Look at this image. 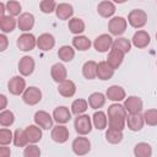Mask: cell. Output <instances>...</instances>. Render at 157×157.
<instances>
[{"instance_id": "7bdbcfd3", "label": "cell", "mask_w": 157, "mask_h": 157, "mask_svg": "<svg viewBox=\"0 0 157 157\" xmlns=\"http://www.w3.org/2000/svg\"><path fill=\"white\" fill-rule=\"evenodd\" d=\"M11 141H13V134L11 132V130H9L6 128L0 129V145L6 146Z\"/></svg>"}, {"instance_id": "277c9868", "label": "cell", "mask_w": 157, "mask_h": 157, "mask_svg": "<svg viewBox=\"0 0 157 157\" xmlns=\"http://www.w3.org/2000/svg\"><path fill=\"white\" fill-rule=\"evenodd\" d=\"M72 151L75 155L77 156H85L91 151V142L87 137L83 136H78L72 141Z\"/></svg>"}, {"instance_id": "8992f818", "label": "cell", "mask_w": 157, "mask_h": 157, "mask_svg": "<svg viewBox=\"0 0 157 157\" xmlns=\"http://www.w3.org/2000/svg\"><path fill=\"white\" fill-rule=\"evenodd\" d=\"M37 45V39L32 33H23L17 38V47L22 52H31Z\"/></svg>"}, {"instance_id": "e0dca14e", "label": "cell", "mask_w": 157, "mask_h": 157, "mask_svg": "<svg viewBox=\"0 0 157 157\" xmlns=\"http://www.w3.org/2000/svg\"><path fill=\"white\" fill-rule=\"evenodd\" d=\"M54 45H55V38L50 33H43L37 38V47L43 52L53 49Z\"/></svg>"}, {"instance_id": "44dd1931", "label": "cell", "mask_w": 157, "mask_h": 157, "mask_svg": "<svg viewBox=\"0 0 157 157\" xmlns=\"http://www.w3.org/2000/svg\"><path fill=\"white\" fill-rule=\"evenodd\" d=\"M114 75V69L107 61H99L97 65V77L99 80H109Z\"/></svg>"}, {"instance_id": "e575fe53", "label": "cell", "mask_w": 157, "mask_h": 157, "mask_svg": "<svg viewBox=\"0 0 157 157\" xmlns=\"http://www.w3.org/2000/svg\"><path fill=\"white\" fill-rule=\"evenodd\" d=\"M123 131L121 130H115V129H110L108 128L107 132H105V140L109 144H119L123 140Z\"/></svg>"}, {"instance_id": "4dcf8cb0", "label": "cell", "mask_w": 157, "mask_h": 157, "mask_svg": "<svg viewBox=\"0 0 157 157\" xmlns=\"http://www.w3.org/2000/svg\"><path fill=\"white\" fill-rule=\"evenodd\" d=\"M91 40L88 39V37L86 36H76L72 38V45L75 49L77 50H81V52H85L87 49H90L91 47Z\"/></svg>"}, {"instance_id": "30bf717a", "label": "cell", "mask_w": 157, "mask_h": 157, "mask_svg": "<svg viewBox=\"0 0 157 157\" xmlns=\"http://www.w3.org/2000/svg\"><path fill=\"white\" fill-rule=\"evenodd\" d=\"M142 105H144L142 99L140 97H136V96H130L124 102V108L126 112H129V114L140 113L142 110Z\"/></svg>"}, {"instance_id": "83f0119b", "label": "cell", "mask_w": 157, "mask_h": 157, "mask_svg": "<svg viewBox=\"0 0 157 157\" xmlns=\"http://www.w3.org/2000/svg\"><path fill=\"white\" fill-rule=\"evenodd\" d=\"M105 96L101 92H93L90 94L88 97V105L92 108V109H98V108H102L105 103Z\"/></svg>"}, {"instance_id": "1f68e13d", "label": "cell", "mask_w": 157, "mask_h": 157, "mask_svg": "<svg viewBox=\"0 0 157 157\" xmlns=\"http://www.w3.org/2000/svg\"><path fill=\"white\" fill-rule=\"evenodd\" d=\"M67 26H69L70 32L74 33V34H76V36L81 34L85 31V27H86L83 20H81L78 17H72L71 20H69V25Z\"/></svg>"}, {"instance_id": "8d00e7d4", "label": "cell", "mask_w": 157, "mask_h": 157, "mask_svg": "<svg viewBox=\"0 0 157 157\" xmlns=\"http://www.w3.org/2000/svg\"><path fill=\"white\" fill-rule=\"evenodd\" d=\"M125 123H126V117H109L108 118V125L110 129H115V130H121L125 128Z\"/></svg>"}, {"instance_id": "ba28073f", "label": "cell", "mask_w": 157, "mask_h": 157, "mask_svg": "<svg viewBox=\"0 0 157 157\" xmlns=\"http://www.w3.org/2000/svg\"><path fill=\"white\" fill-rule=\"evenodd\" d=\"M34 123L36 125H38L40 129H44V130H49L53 128V117L47 113L45 110H38L34 114Z\"/></svg>"}, {"instance_id": "74e56055", "label": "cell", "mask_w": 157, "mask_h": 157, "mask_svg": "<svg viewBox=\"0 0 157 157\" xmlns=\"http://www.w3.org/2000/svg\"><path fill=\"white\" fill-rule=\"evenodd\" d=\"M28 140L26 137V134H25V130H21V129H17L15 132H13V145L16 147H25L27 146Z\"/></svg>"}, {"instance_id": "60d3db41", "label": "cell", "mask_w": 157, "mask_h": 157, "mask_svg": "<svg viewBox=\"0 0 157 157\" xmlns=\"http://www.w3.org/2000/svg\"><path fill=\"white\" fill-rule=\"evenodd\" d=\"M144 120L150 126L157 125V109H147L144 113Z\"/></svg>"}, {"instance_id": "7a4b0ae2", "label": "cell", "mask_w": 157, "mask_h": 157, "mask_svg": "<svg viewBox=\"0 0 157 157\" xmlns=\"http://www.w3.org/2000/svg\"><path fill=\"white\" fill-rule=\"evenodd\" d=\"M74 126L77 134L80 135H87L92 130V120L87 114H81L75 118Z\"/></svg>"}, {"instance_id": "836d02e7", "label": "cell", "mask_w": 157, "mask_h": 157, "mask_svg": "<svg viewBox=\"0 0 157 157\" xmlns=\"http://www.w3.org/2000/svg\"><path fill=\"white\" fill-rule=\"evenodd\" d=\"M88 109V102L86 99H82V98H78V99H75L71 104V112L76 115H81L83 114L86 110Z\"/></svg>"}, {"instance_id": "c3c4849f", "label": "cell", "mask_w": 157, "mask_h": 157, "mask_svg": "<svg viewBox=\"0 0 157 157\" xmlns=\"http://www.w3.org/2000/svg\"><path fill=\"white\" fill-rule=\"evenodd\" d=\"M0 101H1V105H0V109H1V110H5V108H6V103H7L6 96H5V94H1V96H0Z\"/></svg>"}, {"instance_id": "f35d334b", "label": "cell", "mask_w": 157, "mask_h": 157, "mask_svg": "<svg viewBox=\"0 0 157 157\" xmlns=\"http://www.w3.org/2000/svg\"><path fill=\"white\" fill-rule=\"evenodd\" d=\"M126 117V110L124 105L119 103H113L108 107V118L109 117Z\"/></svg>"}, {"instance_id": "3957f363", "label": "cell", "mask_w": 157, "mask_h": 157, "mask_svg": "<svg viewBox=\"0 0 157 157\" xmlns=\"http://www.w3.org/2000/svg\"><path fill=\"white\" fill-rule=\"evenodd\" d=\"M128 27V21L121 16H115L109 20L108 22V29L110 34L113 36H121Z\"/></svg>"}, {"instance_id": "bcb514c9", "label": "cell", "mask_w": 157, "mask_h": 157, "mask_svg": "<svg viewBox=\"0 0 157 157\" xmlns=\"http://www.w3.org/2000/svg\"><path fill=\"white\" fill-rule=\"evenodd\" d=\"M0 43H1V45H0V50L1 52H4L5 49H6V47H7V38H6V36L5 34H0Z\"/></svg>"}, {"instance_id": "6da1fadb", "label": "cell", "mask_w": 157, "mask_h": 157, "mask_svg": "<svg viewBox=\"0 0 157 157\" xmlns=\"http://www.w3.org/2000/svg\"><path fill=\"white\" fill-rule=\"evenodd\" d=\"M128 22L134 28H142L147 23V15L144 10L140 9L131 10L128 15Z\"/></svg>"}, {"instance_id": "5b68a950", "label": "cell", "mask_w": 157, "mask_h": 157, "mask_svg": "<svg viewBox=\"0 0 157 157\" xmlns=\"http://www.w3.org/2000/svg\"><path fill=\"white\" fill-rule=\"evenodd\" d=\"M22 99L28 105H36L42 99V91L36 86H31V87L26 88V91L23 92Z\"/></svg>"}, {"instance_id": "b9f144b4", "label": "cell", "mask_w": 157, "mask_h": 157, "mask_svg": "<svg viewBox=\"0 0 157 157\" xmlns=\"http://www.w3.org/2000/svg\"><path fill=\"white\" fill-rule=\"evenodd\" d=\"M56 2L54 0H42L40 4H39V7H40V11L43 13H52L53 11L56 10Z\"/></svg>"}, {"instance_id": "4316f807", "label": "cell", "mask_w": 157, "mask_h": 157, "mask_svg": "<svg viewBox=\"0 0 157 157\" xmlns=\"http://www.w3.org/2000/svg\"><path fill=\"white\" fill-rule=\"evenodd\" d=\"M17 25V21L13 16H10V15H5L4 17H0V28L4 33H9V32H12L15 29Z\"/></svg>"}, {"instance_id": "52a82bcc", "label": "cell", "mask_w": 157, "mask_h": 157, "mask_svg": "<svg viewBox=\"0 0 157 157\" xmlns=\"http://www.w3.org/2000/svg\"><path fill=\"white\" fill-rule=\"evenodd\" d=\"M7 90L13 96L23 94V92L26 91V81H25V78L22 76L11 77L9 83H7Z\"/></svg>"}, {"instance_id": "f6af8a7d", "label": "cell", "mask_w": 157, "mask_h": 157, "mask_svg": "<svg viewBox=\"0 0 157 157\" xmlns=\"http://www.w3.org/2000/svg\"><path fill=\"white\" fill-rule=\"evenodd\" d=\"M6 11L9 12L10 16H17L21 12V4L18 1H7L6 4Z\"/></svg>"}, {"instance_id": "2e32d148", "label": "cell", "mask_w": 157, "mask_h": 157, "mask_svg": "<svg viewBox=\"0 0 157 157\" xmlns=\"http://www.w3.org/2000/svg\"><path fill=\"white\" fill-rule=\"evenodd\" d=\"M126 124L131 131H140L145 124L144 115H141V113L129 114V115H126Z\"/></svg>"}, {"instance_id": "f546056e", "label": "cell", "mask_w": 157, "mask_h": 157, "mask_svg": "<svg viewBox=\"0 0 157 157\" xmlns=\"http://www.w3.org/2000/svg\"><path fill=\"white\" fill-rule=\"evenodd\" d=\"M135 157H151L152 156V147L147 142H139L134 147Z\"/></svg>"}, {"instance_id": "d590c367", "label": "cell", "mask_w": 157, "mask_h": 157, "mask_svg": "<svg viewBox=\"0 0 157 157\" xmlns=\"http://www.w3.org/2000/svg\"><path fill=\"white\" fill-rule=\"evenodd\" d=\"M113 48H117L119 50H121L124 54L129 53L130 49H131V43L128 38H124V37H119L117 39H114L113 42Z\"/></svg>"}, {"instance_id": "d6986e66", "label": "cell", "mask_w": 157, "mask_h": 157, "mask_svg": "<svg viewBox=\"0 0 157 157\" xmlns=\"http://www.w3.org/2000/svg\"><path fill=\"white\" fill-rule=\"evenodd\" d=\"M132 44L139 48V49H142V48H146L150 42H151V38H150V34L146 32V31H137L134 36H132V39H131Z\"/></svg>"}, {"instance_id": "484cf974", "label": "cell", "mask_w": 157, "mask_h": 157, "mask_svg": "<svg viewBox=\"0 0 157 157\" xmlns=\"http://www.w3.org/2000/svg\"><path fill=\"white\" fill-rule=\"evenodd\" d=\"M97 63L93 60H88L82 66V75L87 80H93L97 77Z\"/></svg>"}, {"instance_id": "cb8c5ba5", "label": "cell", "mask_w": 157, "mask_h": 157, "mask_svg": "<svg viewBox=\"0 0 157 157\" xmlns=\"http://www.w3.org/2000/svg\"><path fill=\"white\" fill-rule=\"evenodd\" d=\"M55 15L59 20H71V17L74 15V9L70 4L61 2V4H58Z\"/></svg>"}, {"instance_id": "ffe728a7", "label": "cell", "mask_w": 157, "mask_h": 157, "mask_svg": "<svg viewBox=\"0 0 157 157\" xmlns=\"http://www.w3.org/2000/svg\"><path fill=\"white\" fill-rule=\"evenodd\" d=\"M105 97L109 99V101H113V102H120L125 98V91L123 87L118 86V85H113L110 87L107 88V92H105Z\"/></svg>"}, {"instance_id": "ab89813d", "label": "cell", "mask_w": 157, "mask_h": 157, "mask_svg": "<svg viewBox=\"0 0 157 157\" xmlns=\"http://www.w3.org/2000/svg\"><path fill=\"white\" fill-rule=\"evenodd\" d=\"M15 121V115L11 110H1L0 113V124L1 126H11Z\"/></svg>"}, {"instance_id": "7c38bea8", "label": "cell", "mask_w": 157, "mask_h": 157, "mask_svg": "<svg viewBox=\"0 0 157 157\" xmlns=\"http://www.w3.org/2000/svg\"><path fill=\"white\" fill-rule=\"evenodd\" d=\"M50 137H52L53 141H55L58 144H64L69 139V130H67V128L65 125L58 124L56 126H54L52 129Z\"/></svg>"}, {"instance_id": "d4e9b609", "label": "cell", "mask_w": 157, "mask_h": 157, "mask_svg": "<svg viewBox=\"0 0 157 157\" xmlns=\"http://www.w3.org/2000/svg\"><path fill=\"white\" fill-rule=\"evenodd\" d=\"M97 11L98 13L104 17V18H108V17H112L115 12V5L114 2L112 1H108V0H104V1H101L97 6Z\"/></svg>"}, {"instance_id": "d6a6232c", "label": "cell", "mask_w": 157, "mask_h": 157, "mask_svg": "<svg viewBox=\"0 0 157 157\" xmlns=\"http://www.w3.org/2000/svg\"><path fill=\"white\" fill-rule=\"evenodd\" d=\"M58 56H59V59H61L63 61L69 63V61H71V60L74 59V56H75V50H74V48L70 47V45H63V47H60L59 50H58Z\"/></svg>"}, {"instance_id": "681fc988", "label": "cell", "mask_w": 157, "mask_h": 157, "mask_svg": "<svg viewBox=\"0 0 157 157\" xmlns=\"http://www.w3.org/2000/svg\"><path fill=\"white\" fill-rule=\"evenodd\" d=\"M156 39H157V33H156Z\"/></svg>"}, {"instance_id": "7dc6e473", "label": "cell", "mask_w": 157, "mask_h": 157, "mask_svg": "<svg viewBox=\"0 0 157 157\" xmlns=\"http://www.w3.org/2000/svg\"><path fill=\"white\" fill-rule=\"evenodd\" d=\"M10 155H11L10 147H6V146L0 147V157H10Z\"/></svg>"}, {"instance_id": "4fadbf2b", "label": "cell", "mask_w": 157, "mask_h": 157, "mask_svg": "<svg viewBox=\"0 0 157 157\" xmlns=\"http://www.w3.org/2000/svg\"><path fill=\"white\" fill-rule=\"evenodd\" d=\"M17 26L21 31L23 32H28L33 28L34 26V16L29 12H23L18 16L17 18Z\"/></svg>"}, {"instance_id": "f1b7e54d", "label": "cell", "mask_w": 157, "mask_h": 157, "mask_svg": "<svg viewBox=\"0 0 157 157\" xmlns=\"http://www.w3.org/2000/svg\"><path fill=\"white\" fill-rule=\"evenodd\" d=\"M92 123L97 130H104L107 128V124H108V119H107L105 113L102 110L94 112V114L92 117Z\"/></svg>"}, {"instance_id": "9c48e42d", "label": "cell", "mask_w": 157, "mask_h": 157, "mask_svg": "<svg viewBox=\"0 0 157 157\" xmlns=\"http://www.w3.org/2000/svg\"><path fill=\"white\" fill-rule=\"evenodd\" d=\"M113 42H114V40H113V38H112L109 34H101V36H98V37L94 39L93 47H94V49H96L97 52H99V53H105V52H108V50L112 49Z\"/></svg>"}, {"instance_id": "9a60e30c", "label": "cell", "mask_w": 157, "mask_h": 157, "mask_svg": "<svg viewBox=\"0 0 157 157\" xmlns=\"http://www.w3.org/2000/svg\"><path fill=\"white\" fill-rule=\"evenodd\" d=\"M53 119L58 123V124H66L70 119H71V113L67 107L65 105H60V107H56L54 110H53Z\"/></svg>"}, {"instance_id": "ee69618b", "label": "cell", "mask_w": 157, "mask_h": 157, "mask_svg": "<svg viewBox=\"0 0 157 157\" xmlns=\"http://www.w3.org/2000/svg\"><path fill=\"white\" fill-rule=\"evenodd\" d=\"M23 157H40V150L36 144H29L23 150Z\"/></svg>"}, {"instance_id": "7402d4cb", "label": "cell", "mask_w": 157, "mask_h": 157, "mask_svg": "<svg viewBox=\"0 0 157 157\" xmlns=\"http://www.w3.org/2000/svg\"><path fill=\"white\" fill-rule=\"evenodd\" d=\"M25 134L26 137L28 140L29 144H37L42 140V129L38 125H28L25 129Z\"/></svg>"}, {"instance_id": "ac0fdd59", "label": "cell", "mask_w": 157, "mask_h": 157, "mask_svg": "<svg viewBox=\"0 0 157 157\" xmlns=\"http://www.w3.org/2000/svg\"><path fill=\"white\" fill-rule=\"evenodd\" d=\"M124 55H125V54H124L121 50H119V49L112 47V49L109 50L108 58H107V63L115 70V69H118V67L121 65V63H123V60H124Z\"/></svg>"}, {"instance_id": "5bb4252c", "label": "cell", "mask_w": 157, "mask_h": 157, "mask_svg": "<svg viewBox=\"0 0 157 157\" xmlns=\"http://www.w3.org/2000/svg\"><path fill=\"white\" fill-rule=\"evenodd\" d=\"M50 76H52V78H53L55 82L60 83V82L67 80V78H66V77H67V70H66V67H65L61 63H56V64H54V65L52 66V69H50Z\"/></svg>"}, {"instance_id": "603a6c76", "label": "cell", "mask_w": 157, "mask_h": 157, "mask_svg": "<svg viewBox=\"0 0 157 157\" xmlns=\"http://www.w3.org/2000/svg\"><path fill=\"white\" fill-rule=\"evenodd\" d=\"M58 92L63 96V97H66V98H70L75 94L76 92V85L74 81L71 80H65L63 82L59 83L58 86Z\"/></svg>"}, {"instance_id": "8fae6325", "label": "cell", "mask_w": 157, "mask_h": 157, "mask_svg": "<svg viewBox=\"0 0 157 157\" xmlns=\"http://www.w3.org/2000/svg\"><path fill=\"white\" fill-rule=\"evenodd\" d=\"M34 66H36V63L33 60L32 56H22L18 61V71L22 76H29L32 75V72L34 71Z\"/></svg>"}]
</instances>
